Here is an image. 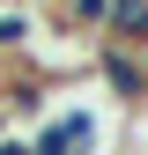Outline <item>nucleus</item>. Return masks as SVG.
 <instances>
[{"label":"nucleus","mask_w":148,"mask_h":155,"mask_svg":"<svg viewBox=\"0 0 148 155\" xmlns=\"http://www.w3.org/2000/svg\"><path fill=\"white\" fill-rule=\"evenodd\" d=\"M104 45L148 52V0H111V22H104Z\"/></svg>","instance_id":"obj_2"},{"label":"nucleus","mask_w":148,"mask_h":155,"mask_svg":"<svg viewBox=\"0 0 148 155\" xmlns=\"http://www.w3.org/2000/svg\"><path fill=\"white\" fill-rule=\"evenodd\" d=\"M0 133H8V126H0Z\"/></svg>","instance_id":"obj_6"},{"label":"nucleus","mask_w":148,"mask_h":155,"mask_svg":"<svg viewBox=\"0 0 148 155\" xmlns=\"http://www.w3.org/2000/svg\"><path fill=\"white\" fill-rule=\"evenodd\" d=\"M30 37H37V22H30V15H0V59H8V52H30Z\"/></svg>","instance_id":"obj_3"},{"label":"nucleus","mask_w":148,"mask_h":155,"mask_svg":"<svg viewBox=\"0 0 148 155\" xmlns=\"http://www.w3.org/2000/svg\"><path fill=\"white\" fill-rule=\"evenodd\" d=\"M96 74L111 81V96H119V104H148V52L104 45V52H96Z\"/></svg>","instance_id":"obj_1"},{"label":"nucleus","mask_w":148,"mask_h":155,"mask_svg":"<svg viewBox=\"0 0 148 155\" xmlns=\"http://www.w3.org/2000/svg\"><path fill=\"white\" fill-rule=\"evenodd\" d=\"M0 155H30V140L22 133H0Z\"/></svg>","instance_id":"obj_5"},{"label":"nucleus","mask_w":148,"mask_h":155,"mask_svg":"<svg viewBox=\"0 0 148 155\" xmlns=\"http://www.w3.org/2000/svg\"><path fill=\"white\" fill-rule=\"evenodd\" d=\"M67 22L74 30H104L111 22V0H67Z\"/></svg>","instance_id":"obj_4"}]
</instances>
